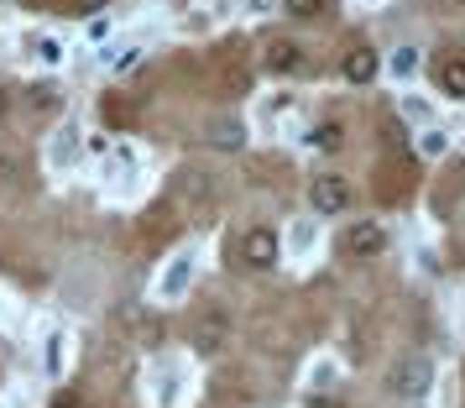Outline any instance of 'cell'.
I'll return each mask as SVG.
<instances>
[{
  "mask_svg": "<svg viewBox=\"0 0 465 408\" xmlns=\"http://www.w3.org/2000/svg\"><path fill=\"white\" fill-rule=\"evenodd\" d=\"M210 142L214 147H225V152H235L241 147V126H235V121H220V126L210 131Z\"/></svg>",
  "mask_w": 465,
  "mask_h": 408,
  "instance_id": "9",
  "label": "cell"
},
{
  "mask_svg": "<svg viewBox=\"0 0 465 408\" xmlns=\"http://www.w3.org/2000/svg\"><path fill=\"white\" fill-rule=\"evenodd\" d=\"M392 74H398V79L419 74V47H398V53H392Z\"/></svg>",
  "mask_w": 465,
  "mask_h": 408,
  "instance_id": "10",
  "label": "cell"
},
{
  "mask_svg": "<svg viewBox=\"0 0 465 408\" xmlns=\"http://www.w3.org/2000/svg\"><path fill=\"white\" fill-rule=\"evenodd\" d=\"M309 199H314L319 215H340V210H351V184L335 178V173H319L314 184H309Z\"/></svg>",
  "mask_w": 465,
  "mask_h": 408,
  "instance_id": "3",
  "label": "cell"
},
{
  "mask_svg": "<svg viewBox=\"0 0 465 408\" xmlns=\"http://www.w3.org/2000/svg\"><path fill=\"white\" fill-rule=\"evenodd\" d=\"M225 335H231L225 314H204V320L193 324V345H199V351H220V345H225Z\"/></svg>",
  "mask_w": 465,
  "mask_h": 408,
  "instance_id": "7",
  "label": "cell"
},
{
  "mask_svg": "<svg viewBox=\"0 0 465 408\" xmlns=\"http://www.w3.org/2000/svg\"><path fill=\"white\" fill-rule=\"evenodd\" d=\"M340 74H345V85H371L381 74V53L377 47H351L345 64H340Z\"/></svg>",
  "mask_w": 465,
  "mask_h": 408,
  "instance_id": "5",
  "label": "cell"
},
{
  "mask_svg": "<svg viewBox=\"0 0 465 408\" xmlns=\"http://www.w3.org/2000/svg\"><path fill=\"white\" fill-rule=\"evenodd\" d=\"M47 408H84V398H79L74 387H58V393H53V403H47Z\"/></svg>",
  "mask_w": 465,
  "mask_h": 408,
  "instance_id": "13",
  "label": "cell"
},
{
  "mask_svg": "<svg viewBox=\"0 0 465 408\" xmlns=\"http://www.w3.org/2000/svg\"><path fill=\"white\" fill-rule=\"evenodd\" d=\"M110 0H74V16H100Z\"/></svg>",
  "mask_w": 465,
  "mask_h": 408,
  "instance_id": "16",
  "label": "cell"
},
{
  "mask_svg": "<svg viewBox=\"0 0 465 408\" xmlns=\"http://www.w3.org/2000/svg\"><path fill=\"white\" fill-rule=\"evenodd\" d=\"M37 58H43V64H58V58H64V47L53 43V37H43V43H37Z\"/></svg>",
  "mask_w": 465,
  "mask_h": 408,
  "instance_id": "15",
  "label": "cell"
},
{
  "mask_svg": "<svg viewBox=\"0 0 465 408\" xmlns=\"http://www.w3.org/2000/svg\"><path fill=\"white\" fill-rule=\"evenodd\" d=\"M340 142H345V131H340V126H319V131H314V147H319V152H335Z\"/></svg>",
  "mask_w": 465,
  "mask_h": 408,
  "instance_id": "11",
  "label": "cell"
},
{
  "mask_svg": "<svg viewBox=\"0 0 465 408\" xmlns=\"http://www.w3.org/2000/svg\"><path fill=\"white\" fill-rule=\"evenodd\" d=\"M241 262H246V267H256V273L277 267V236L267 231V225H252V231L241 236Z\"/></svg>",
  "mask_w": 465,
  "mask_h": 408,
  "instance_id": "4",
  "label": "cell"
},
{
  "mask_svg": "<svg viewBox=\"0 0 465 408\" xmlns=\"http://www.w3.org/2000/svg\"><path fill=\"white\" fill-rule=\"evenodd\" d=\"M429 383H434V366L423 362V356H402V362H392L387 366V393L392 398H423L429 393Z\"/></svg>",
  "mask_w": 465,
  "mask_h": 408,
  "instance_id": "1",
  "label": "cell"
},
{
  "mask_svg": "<svg viewBox=\"0 0 465 408\" xmlns=\"http://www.w3.org/2000/svg\"><path fill=\"white\" fill-rule=\"evenodd\" d=\"M282 5H288V16H303V22L324 11V0H282Z\"/></svg>",
  "mask_w": 465,
  "mask_h": 408,
  "instance_id": "12",
  "label": "cell"
},
{
  "mask_svg": "<svg viewBox=\"0 0 465 408\" xmlns=\"http://www.w3.org/2000/svg\"><path fill=\"white\" fill-rule=\"evenodd\" d=\"M434 79H440V89L450 95V100H465V53H455V58H444Z\"/></svg>",
  "mask_w": 465,
  "mask_h": 408,
  "instance_id": "8",
  "label": "cell"
},
{
  "mask_svg": "<svg viewBox=\"0 0 465 408\" xmlns=\"http://www.w3.org/2000/svg\"><path fill=\"white\" fill-rule=\"evenodd\" d=\"M262 68H272V74H298V68H303V47L288 43V37H272V43L262 47Z\"/></svg>",
  "mask_w": 465,
  "mask_h": 408,
  "instance_id": "6",
  "label": "cell"
},
{
  "mask_svg": "<svg viewBox=\"0 0 465 408\" xmlns=\"http://www.w3.org/2000/svg\"><path fill=\"white\" fill-rule=\"evenodd\" d=\"M381 246H387V231H381L377 220H356V225H345V236H340V252L345 257H377Z\"/></svg>",
  "mask_w": 465,
  "mask_h": 408,
  "instance_id": "2",
  "label": "cell"
},
{
  "mask_svg": "<svg viewBox=\"0 0 465 408\" xmlns=\"http://www.w3.org/2000/svg\"><path fill=\"white\" fill-rule=\"evenodd\" d=\"M32 105H47V110H53V105H58V89H53V85H37V89H32Z\"/></svg>",
  "mask_w": 465,
  "mask_h": 408,
  "instance_id": "14",
  "label": "cell"
}]
</instances>
